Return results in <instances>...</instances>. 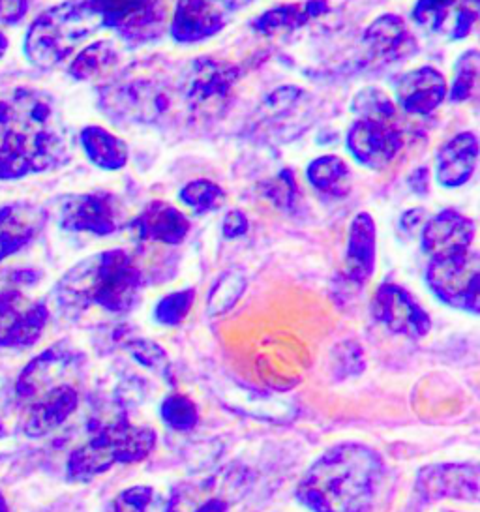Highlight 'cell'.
Instances as JSON below:
<instances>
[{"label": "cell", "mask_w": 480, "mask_h": 512, "mask_svg": "<svg viewBox=\"0 0 480 512\" xmlns=\"http://www.w3.org/2000/svg\"><path fill=\"white\" fill-rule=\"evenodd\" d=\"M72 141L51 94L30 87L0 100V181L66 166Z\"/></svg>", "instance_id": "cell-1"}, {"label": "cell", "mask_w": 480, "mask_h": 512, "mask_svg": "<svg viewBox=\"0 0 480 512\" xmlns=\"http://www.w3.org/2000/svg\"><path fill=\"white\" fill-rule=\"evenodd\" d=\"M383 477L379 452L359 441H342L308 467L295 494L310 512H370Z\"/></svg>", "instance_id": "cell-2"}, {"label": "cell", "mask_w": 480, "mask_h": 512, "mask_svg": "<svg viewBox=\"0 0 480 512\" xmlns=\"http://www.w3.org/2000/svg\"><path fill=\"white\" fill-rule=\"evenodd\" d=\"M145 286L134 257L122 248L104 250L79 261L55 286V301L62 310L83 312L100 306L111 314L134 308Z\"/></svg>", "instance_id": "cell-3"}, {"label": "cell", "mask_w": 480, "mask_h": 512, "mask_svg": "<svg viewBox=\"0 0 480 512\" xmlns=\"http://www.w3.org/2000/svg\"><path fill=\"white\" fill-rule=\"evenodd\" d=\"M100 29V19L94 14L89 0H66L45 10L30 23L23 53L32 66L51 70L66 61L75 47Z\"/></svg>", "instance_id": "cell-4"}, {"label": "cell", "mask_w": 480, "mask_h": 512, "mask_svg": "<svg viewBox=\"0 0 480 512\" xmlns=\"http://www.w3.org/2000/svg\"><path fill=\"white\" fill-rule=\"evenodd\" d=\"M158 434L150 426H137L120 417L104 424L81 447H77L66 462V477L70 482H89L107 473L117 464H137L156 451Z\"/></svg>", "instance_id": "cell-5"}, {"label": "cell", "mask_w": 480, "mask_h": 512, "mask_svg": "<svg viewBox=\"0 0 480 512\" xmlns=\"http://www.w3.org/2000/svg\"><path fill=\"white\" fill-rule=\"evenodd\" d=\"M180 100L179 87L160 74H128L98 89V106L111 121L158 124Z\"/></svg>", "instance_id": "cell-6"}, {"label": "cell", "mask_w": 480, "mask_h": 512, "mask_svg": "<svg viewBox=\"0 0 480 512\" xmlns=\"http://www.w3.org/2000/svg\"><path fill=\"white\" fill-rule=\"evenodd\" d=\"M240 79L239 66L214 57H197L180 74L179 96L194 117H220Z\"/></svg>", "instance_id": "cell-7"}, {"label": "cell", "mask_w": 480, "mask_h": 512, "mask_svg": "<svg viewBox=\"0 0 480 512\" xmlns=\"http://www.w3.org/2000/svg\"><path fill=\"white\" fill-rule=\"evenodd\" d=\"M102 29L117 32L128 46L158 42L169 29L167 0H89Z\"/></svg>", "instance_id": "cell-8"}, {"label": "cell", "mask_w": 480, "mask_h": 512, "mask_svg": "<svg viewBox=\"0 0 480 512\" xmlns=\"http://www.w3.org/2000/svg\"><path fill=\"white\" fill-rule=\"evenodd\" d=\"M426 284L443 304L477 316L480 312L479 252L430 259Z\"/></svg>", "instance_id": "cell-9"}, {"label": "cell", "mask_w": 480, "mask_h": 512, "mask_svg": "<svg viewBox=\"0 0 480 512\" xmlns=\"http://www.w3.org/2000/svg\"><path fill=\"white\" fill-rule=\"evenodd\" d=\"M83 357L68 342L47 347L23 368L15 381V398L23 406L62 383L74 381L79 374Z\"/></svg>", "instance_id": "cell-10"}, {"label": "cell", "mask_w": 480, "mask_h": 512, "mask_svg": "<svg viewBox=\"0 0 480 512\" xmlns=\"http://www.w3.org/2000/svg\"><path fill=\"white\" fill-rule=\"evenodd\" d=\"M49 308L30 301L19 289L0 291V349H27L42 338Z\"/></svg>", "instance_id": "cell-11"}, {"label": "cell", "mask_w": 480, "mask_h": 512, "mask_svg": "<svg viewBox=\"0 0 480 512\" xmlns=\"http://www.w3.org/2000/svg\"><path fill=\"white\" fill-rule=\"evenodd\" d=\"M59 224L70 233L109 237L122 226L119 197L109 192H85L64 197Z\"/></svg>", "instance_id": "cell-12"}, {"label": "cell", "mask_w": 480, "mask_h": 512, "mask_svg": "<svg viewBox=\"0 0 480 512\" xmlns=\"http://www.w3.org/2000/svg\"><path fill=\"white\" fill-rule=\"evenodd\" d=\"M235 14L233 0H177L169 32L182 46L201 44L224 31Z\"/></svg>", "instance_id": "cell-13"}, {"label": "cell", "mask_w": 480, "mask_h": 512, "mask_svg": "<svg viewBox=\"0 0 480 512\" xmlns=\"http://www.w3.org/2000/svg\"><path fill=\"white\" fill-rule=\"evenodd\" d=\"M372 316L390 332L419 340L432 331V317L420 302L398 284H381L372 301Z\"/></svg>", "instance_id": "cell-14"}, {"label": "cell", "mask_w": 480, "mask_h": 512, "mask_svg": "<svg viewBox=\"0 0 480 512\" xmlns=\"http://www.w3.org/2000/svg\"><path fill=\"white\" fill-rule=\"evenodd\" d=\"M404 147V137L392 122L359 121L345 134V149L353 160L372 171H381L396 160Z\"/></svg>", "instance_id": "cell-15"}, {"label": "cell", "mask_w": 480, "mask_h": 512, "mask_svg": "<svg viewBox=\"0 0 480 512\" xmlns=\"http://www.w3.org/2000/svg\"><path fill=\"white\" fill-rule=\"evenodd\" d=\"M479 10V0H417L411 17L424 31L460 42L475 29Z\"/></svg>", "instance_id": "cell-16"}, {"label": "cell", "mask_w": 480, "mask_h": 512, "mask_svg": "<svg viewBox=\"0 0 480 512\" xmlns=\"http://www.w3.org/2000/svg\"><path fill=\"white\" fill-rule=\"evenodd\" d=\"M477 235L475 220L454 209L437 212L420 229L422 252L430 259L456 256L471 250Z\"/></svg>", "instance_id": "cell-17"}, {"label": "cell", "mask_w": 480, "mask_h": 512, "mask_svg": "<svg viewBox=\"0 0 480 512\" xmlns=\"http://www.w3.org/2000/svg\"><path fill=\"white\" fill-rule=\"evenodd\" d=\"M79 406L74 383H62L42 396L19 406L21 428L27 437H44L68 421Z\"/></svg>", "instance_id": "cell-18"}, {"label": "cell", "mask_w": 480, "mask_h": 512, "mask_svg": "<svg viewBox=\"0 0 480 512\" xmlns=\"http://www.w3.org/2000/svg\"><path fill=\"white\" fill-rule=\"evenodd\" d=\"M417 492L426 501L454 497L475 503L479 497V467L475 464L424 467L417 475Z\"/></svg>", "instance_id": "cell-19"}, {"label": "cell", "mask_w": 480, "mask_h": 512, "mask_svg": "<svg viewBox=\"0 0 480 512\" xmlns=\"http://www.w3.org/2000/svg\"><path fill=\"white\" fill-rule=\"evenodd\" d=\"M449 83L434 66H420L396 83V102L409 115H430L447 100Z\"/></svg>", "instance_id": "cell-20"}, {"label": "cell", "mask_w": 480, "mask_h": 512, "mask_svg": "<svg viewBox=\"0 0 480 512\" xmlns=\"http://www.w3.org/2000/svg\"><path fill=\"white\" fill-rule=\"evenodd\" d=\"M364 46L377 61L400 62L413 57L419 46L404 17L383 14L375 17L362 36Z\"/></svg>", "instance_id": "cell-21"}, {"label": "cell", "mask_w": 480, "mask_h": 512, "mask_svg": "<svg viewBox=\"0 0 480 512\" xmlns=\"http://www.w3.org/2000/svg\"><path fill=\"white\" fill-rule=\"evenodd\" d=\"M190 227L192 224L188 216L165 201H150L130 222L137 241L160 242L167 246H177L186 241Z\"/></svg>", "instance_id": "cell-22"}, {"label": "cell", "mask_w": 480, "mask_h": 512, "mask_svg": "<svg viewBox=\"0 0 480 512\" xmlns=\"http://www.w3.org/2000/svg\"><path fill=\"white\" fill-rule=\"evenodd\" d=\"M47 214L42 207L15 201L0 205V263L27 248L45 226Z\"/></svg>", "instance_id": "cell-23"}, {"label": "cell", "mask_w": 480, "mask_h": 512, "mask_svg": "<svg viewBox=\"0 0 480 512\" xmlns=\"http://www.w3.org/2000/svg\"><path fill=\"white\" fill-rule=\"evenodd\" d=\"M377 263V226L372 214L359 212L349 226L345 248V280L362 287L374 276Z\"/></svg>", "instance_id": "cell-24"}, {"label": "cell", "mask_w": 480, "mask_h": 512, "mask_svg": "<svg viewBox=\"0 0 480 512\" xmlns=\"http://www.w3.org/2000/svg\"><path fill=\"white\" fill-rule=\"evenodd\" d=\"M479 164V137L473 132H460L449 139L435 154V181L454 190L471 181Z\"/></svg>", "instance_id": "cell-25"}, {"label": "cell", "mask_w": 480, "mask_h": 512, "mask_svg": "<svg viewBox=\"0 0 480 512\" xmlns=\"http://www.w3.org/2000/svg\"><path fill=\"white\" fill-rule=\"evenodd\" d=\"M329 12L330 4L327 0H304V2L280 4L265 10L261 16L255 17L252 21V31L261 36L289 34L310 25L319 17L327 16Z\"/></svg>", "instance_id": "cell-26"}, {"label": "cell", "mask_w": 480, "mask_h": 512, "mask_svg": "<svg viewBox=\"0 0 480 512\" xmlns=\"http://www.w3.org/2000/svg\"><path fill=\"white\" fill-rule=\"evenodd\" d=\"M79 143L92 166L104 171H119L128 164V145L104 126H85L79 132Z\"/></svg>", "instance_id": "cell-27"}, {"label": "cell", "mask_w": 480, "mask_h": 512, "mask_svg": "<svg viewBox=\"0 0 480 512\" xmlns=\"http://www.w3.org/2000/svg\"><path fill=\"white\" fill-rule=\"evenodd\" d=\"M306 181L319 194L329 197H345L351 192L353 175L340 156L325 154L312 160L306 167Z\"/></svg>", "instance_id": "cell-28"}, {"label": "cell", "mask_w": 480, "mask_h": 512, "mask_svg": "<svg viewBox=\"0 0 480 512\" xmlns=\"http://www.w3.org/2000/svg\"><path fill=\"white\" fill-rule=\"evenodd\" d=\"M119 49L113 40H98L81 49L68 68L75 81H94L109 74L119 64Z\"/></svg>", "instance_id": "cell-29"}, {"label": "cell", "mask_w": 480, "mask_h": 512, "mask_svg": "<svg viewBox=\"0 0 480 512\" xmlns=\"http://www.w3.org/2000/svg\"><path fill=\"white\" fill-rule=\"evenodd\" d=\"M115 512H179L177 499L165 496L152 486H130L115 499Z\"/></svg>", "instance_id": "cell-30"}, {"label": "cell", "mask_w": 480, "mask_h": 512, "mask_svg": "<svg viewBox=\"0 0 480 512\" xmlns=\"http://www.w3.org/2000/svg\"><path fill=\"white\" fill-rule=\"evenodd\" d=\"M246 286H248V280H246L244 272L239 269L222 272L209 291V299H207L209 316L216 317L227 314L244 295Z\"/></svg>", "instance_id": "cell-31"}, {"label": "cell", "mask_w": 480, "mask_h": 512, "mask_svg": "<svg viewBox=\"0 0 480 512\" xmlns=\"http://www.w3.org/2000/svg\"><path fill=\"white\" fill-rule=\"evenodd\" d=\"M480 57L477 49H469L454 64V77L450 81L447 98L452 104H464L473 98L479 85Z\"/></svg>", "instance_id": "cell-32"}, {"label": "cell", "mask_w": 480, "mask_h": 512, "mask_svg": "<svg viewBox=\"0 0 480 512\" xmlns=\"http://www.w3.org/2000/svg\"><path fill=\"white\" fill-rule=\"evenodd\" d=\"M351 111L359 121L392 122L396 117V104L379 87H366L355 94Z\"/></svg>", "instance_id": "cell-33"}, {"label": "cell", "mask_w": 480, "mask_h": 512, "mask_svg": "<svg viewBox=\"0 0 480 512\" xmlns=\"http://www.w3.org/2000/svg\"><path fill=\"white\" fill-rule=\"evenodd\" d=\"M179 201L195 214H207L222 207L225 190L210 179H195L180 188Z\"/></svg>", "instance_id": "cell-34"}, {"label": "cell", "mask_w": 480, "mask_h": 512, "mask_svg": "<svg viewBox=\"0 0 480 512\" xmlns=\"http://www.w3.org/2000/svg\"><path fill=\"white\" fill-rule=\"evenodd\" d=\"M160 417L171 430L190 432L199 422V411L194 400L186 394H171L160 406Z\"/></svg>", "instance_id": "cell-35"}, {"label": "cell", "mask_w": 480, "mask_h": 512, "mask_svg": "<svg viewBox=\"0 0 480 512\" xmlns=\"http://www.w3.org/2000/svg\"><path fill=\"white\" fill-rule=\"evenodd\" d=\"M195 302L194 287H186L173 291L162 297L154 308V321L164 327H179L180 323L188 317Z\"/></svg>", "instance_id": "cell-36"}, {"label": "cell", "mask_w": 480, "mask_h": 512, "mask_svg": "<svg viewBox=\"0 0 480 512\" xmlns=\"http://www.w3.org/2000/svg\"><path fill=\"white\" fill-rule=\"evenodd\" d=\"M122 346L128 349V353L141 366H145L150 372H154V374H158L164 379H169L173 383L171 364H169V359L165 355L164 347L158 346L156 342L147 340V338H130V340L122 342Z\"/></svg>", "instance_id": "cell-37"}, {"label": "cell", "mask_w": 480, "mask_h": 512, "mask_svg": "<svg viewBox=\"0 0 480 512\" xmlns=\"http://www.w3.org/2000/svg\"><path fill=\"white\" fill-rule=\"evenodd\" d=\"M263 194L280 211H293L299 201V186L291 169H282L274 179L265 182Z\"/></svg>", "instance_id": "cell-38"}, {"label": "cell", "mask_w": 480, "mask_h": 512, "mask_svg": "<svg viewBox=\"0 0 480 512\" xmlns=\"http://www.w3.org/2000/svg\"><path fill=\"white\" fill-rule=\"evenodd\" d=\"M334 353V364L332 372L336 379H347V377L359 376L364 370V355L362 347L353 342H342L332 349Z\"/></svg>", "instance_id": "cell-39"}, {"label": "cell", "mask_w": 480, "mask_h": 512, "mask_svg": "<svg viewBox=\"0 0 480 512\" xmlns=\"http://www.w3.org/2000/svg\"><path fill=\"white\" fill-rule=\"evenodd\" d=\"M250 231V220L246 216V212L240 209H231L225 212L224 220H222V235L227 241H235L244 237Z\"/></svg>", "instance_id": "cell-40"}, {"label": "cell", "mask_w": 480, "mask_h": 512, "mask_svg": "<svg viewBox=\"0 0 480 512\" xmlns=\"http://www.w3.org/2000/svg\"><path fill=\"white\" fill-rule=\"evenodd\" d=\"M29 8L30 0H0V25H19L27 16Z\"/></svg>", "instance_id": "cell-41"}, {"label": "cell", "mask_w": 480, "mask_h": 512, "mask_svg": "<svg viewBox=\"0 0 480 512\" xmlns=\"http://www.w3.org/2000/svg\"><path fill=\"white\" fill-rule=\"evenodd\" d=\"M430 181L432 175L428 171V167H417L409 177H407V186L411 188V192L415 196L426 197L430 194Z\"/></svg>", "instance_id": "cell-42"}, {"label": "cell", "mask_w": 480, "mask_h": 512, "mask_svg": "<svg viewBox=\"0 0 480 512\" xmlns=\"http://www.w3.org/2000/svg\"><path fill=\"white\" fill-rule=\"evenodd\" d=\"M424 220H426V211L424 209H411V211L402 214L400 227H402V231L407 233V235H413V233H417L419 229H422Z\"/></svg>", "instance_id": "cell-43"}, {"label": "cell", "mask_w": 480, "mask_h": 512, "mask_svg": "<svg viewBox=\"0 0 480 512\" xmlns=\"http://www.w3.org/2000/svg\"><path fill=\"white\" fill-rule=\"evenodd\" d=\"M195 512H227V503L222 499H209Z\"/></svg>", "instance_id": "cell-44"}, {"label": "cell", "mask_w": 480, "mask_h": 512, "mask_svg": "<svg viewBox=\"0 0 480 512\" xmlns=\"http://www.w3.org/2000/svg\"><path fill=\"white\" fill-rule=\"evenodd\" d=\"M8 47H10V42H8V38H6V34L0 31V59L6 55V51H8Z\"/></svg>", "instance_id": "cell-45"}, {"label": "cell", "mask_w": 480, "mask_h": 512, "mask_svg": "<svg viewBox=\"0 0 480 512\" xmlns=\"http://www.w3.org/2000/svg\"><path fill=\"white\" fill-rule=\"evenodd\" d=\"M255 0H233V4H235V8H237V12L242 10V8H246V6H250V4H254Z\"/></svg>", "instance_id": "cell-46"}, {"label": "cell", "mask_w": 480, "mask_h": 512, "mask_svg": "<svg viewBox=\"0 0 480 512\" xmlns=\"http://www.w3.org/2000/svg\"><path fill=\"white\" fill-rule=\"evenodd\" d=\"M0 512H10V509H8V503H6V499H4L2 494H0Z\"/></svg>", "instance_id": "cell-47"}, {"label": "cell", "mask_w": 480, "mask_h": 512, "mask_svg": "<svg viewBox=\"0 0 480 512\" xmlns=\"http://www.w3.org/2000/svg\"><path fill=\"white\" fill-rule=\"evenodd\" d=\"M6 432H4V426H2V422H0V437L4 436Z\"/></svg>", "instance_id": "cell-48"}]
</instances>
